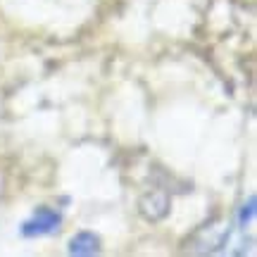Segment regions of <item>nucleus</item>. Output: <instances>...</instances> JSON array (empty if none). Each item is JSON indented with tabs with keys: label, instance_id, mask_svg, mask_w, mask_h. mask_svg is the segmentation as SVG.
<instances>
[{
	"label": "nucleus",
	"instance_id": "obj_1",
	"mask_svg": "<svg viewBox=\"0 0 257 257\" xmlns=\"http://www.w3.org/2000/svg\"><path fill=\"white\" fill-rule=\"evenodd\" d=\"M62 224V214L57 210H50V207H41L36 210V214L31 217L29 221H24L22 226V233L24 236H46V233H53V231L60 229Z\"/></svg>",
	"mask_w": 257,
	"mask_h": 257
},
{
	"label": "nucleus",
	"instance_id": "obj_2",
	"mask_svg": "<svg viewBox=\"0 0 257 257\" xmlns=\"http://www.w3.org/2000/svg\"><path fill=\"white\" fill-rule=\"evenodd\" d=\"M169 210V195L165 191H153L141 200V212L148 219H162Z\"/></svg>",
	"mask_w": 257,
	"mask_h": 257
},
{
	"label": "nucleus",
	"instance_id": "obj_3",
	"mask_svg": "<svg viewBox=\"0 0 257 257\" xmlns=\"http://www.w3.org/2000/svg\"><path fill=\"white\" fill-rule=\"evenodd\" d=\"M69 252L72 255H98L100 248H98V238L93 236V233H79V236H74L72 243H69Z\"/></svg>",
	"mask_w": 257,
	"mask_h": 257
}]
</instances>
